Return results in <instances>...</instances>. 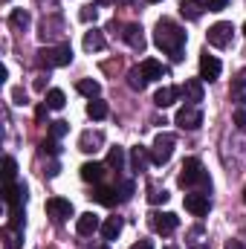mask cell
<instances>
[{
	"label": "cell",
	"mask_w": 246,
	"mask_h": 249,
	"mask_svg": "<svg viewBox=\"0 0 246 249\" xmlns=\"http://www.w3.org/2000/svg\"><path fill=\"white\" fill-rule=\"evenodd\" d=\"M154 44L162 50V53H168L174 61H183V47H185V29L183 26H177L174 20H168V18H162L159 23H157V32H154Z\"/></svg>",
	"instance_id": "1"
},
{
	"label": "cell",
	"mask_w": 246,
	"mask_h": 249,
	"mask_svg": "<svg viewBox=\"0 0 246 249\" xmlns=\"http://www.w3.org/2000/svg\"><path fill=\"white\" fill-rule=\"evenodd\" d=\"M177 183H180L183 188H191V186H197V183H200L203 188H209V191H211V180H209V174L203 171V162H200V160H194V157L183 162Z\"/></svg>",
	"instance_id": "2"
},
{
	"label": "cell",
	"mask_w": 246,
	"mask_h": 249,
	"mask_svg": "<svg viewBox=\"0 0 246 249\" xmlns=\"http://www.w3.org/2000/svg\"><path fill=\"white\" fill-rule=\"evenodd\" d=\"M70 61H72V47H70V44L38 50V64L47 67V70H53V67H67Z\"/></svg>",
	"instance_id": "3"
},
{
	"label": "cell",
	"mask_w": 246,
	"mask_h": 249,
	"mask_svg": "<svg viewBox=\"0 0 246 249\" xmlns=\"http://www.w3.org/2000/svg\"><path fill=\"white\" fill-rule=\"evenodd\" d=\"M174 145H177V136L174 133H159L154 139V148H151V162L154 165H165L174 154Z\"/></svg>",
	"instance_id": "4"
},
{
	"label": "cell",
	"mask_w": 246,
	"mask_h": 249,
	"mask_svg": "<svg viewBox=\"0 0 246 249\" xmlns=\"http://www.w3.org/2000/svg\"><path fill=\"white\" fill-rule=\"evenodd\" d=\"M232 23H226V20H220V23H214L209 32H206V41L211 44V47H217V50H223V47H229L232 44Z\"/></svg>",
	"instance_id": "5"
},
{
	"label": "cell",
	"mask_w": 246,
	"mask_h": 249,
	"mask_svg": "<svg viewBox=\"0 0 246 249\" xmlns=\"http://www.w3.org/2000/svg\"><path fill=\"white\" fill-rule=\"evenodd\" d=\"M177 226H180V217L174 212H154L151 214V229L159 235H171Z\"/></svg>",
	"instance_id": "6"
},
{
	"label": "cell",
	"mask_w": 246,
	"mask_h": 249,
	"mask_svg": "<svg viewBox=\"0 0 246 249\" xmlns=\"http://www.w3.org/2000/svg\"><path fill=\"white\" fill-rule=\"evenodd\" d=\"M183 203L194 217H203V214H209V209H211V200H209L206 191H191V194H185Z\"/></svg>",
	"instance_id": "7"
},
{
	"label": "cell",
	"mask_w": 246,
	"mask_h": 249,
	"mask_svg": "<svg viewBox=\"0 0 246 249\" xmlns=\"http://www.w3.org/2000/svg\"><path fill=\"white\" fill-rule=\"evenodd\" d=\"M47 214L61 223L67 217H72V203L64 200V197H50V200H47Z\"/></svg>",
	"instance_id": "8"
},
{
	"label": "cell",
	"mask_w": 246,
	"mask_h": 249,
	"mask_svg": "<svg viewBox=\"0 0 246 249\" xmlns=\"http://www.w3.org/2000/svg\"><path fill=\"white\" fill-rule=\"evenodd\" d=\"M177 124H180L183 130H197V127L203 124V113H200V107H183V110L177 113Z\"/></svg>",
	"instance_id": "9"
},
{
	"label": "cell",
	"mask_w": 246,
	"mask_h": 249,
	"mask_svg": "<svg viewBox=\"0 0 246 249\" xmlns=\"http://www.w3.org/2000/svg\"><path fill=\"white\" fill-rule=\"evenodd\" d=\"M200 78L203 81H214V78H220V61L214 58V55H200Z\"/></svg>",
	"instance_id": "10"
},
{
	"label": "cell",
	"mask_w": 246,
	"mask_h": 249,
	"mask_svg": "<svg viewBox=\"0 0 246 249\" xmlns=\"http://www.w3.org/2000/svg\"><path fill=\"white\" fill-rule=\"evenodd\" d=\"M3 200L9 203V209H12V206H23V203H26V186H23V183H6Z\"/></svg>",
	"instance_id": "11"
},
{
	"label": "cell",
	"mask_w": 246,
	"mask_h": 249,
	"mask_svg": "<svg viewBox=\"0 0 246 249\" xmlns=\"http://www.w3.org/2000/svg\"><path fill=\"white\" fill-rule=\"evenodd\" d=\"M122 38L127 41V47L130 50H136V53H142L145 50V35H142V26L139 23H127L122 32Z\"/></svg>",
	"instance_id": "12"
},
{
	"label": "cell",
	"mask_w": 246,
	"mask_h": 249,
	"mask_svg": "<svg viewBox=\"0 0 246 249\" xmlns=\"http://www.w3.org/2000/svg\"><path fill=\"white\" fill-rule=\"evenodd\" d=\"M139 70L145 72V78H148V81H159V78H165V75H168V67H162V64L154 61V58H145V61L139 64Z\"/></svg>",
	"instance_id": "13"
},
{
	"label": "cell",
	"mask_w": 246,
	"mask_h": 249,
	"mask_svg": "<svg viewBox=\"0 0 246 249\" xmlns=\"http://www.w3.org/2000/svg\"><path fill=\"white\" fill-rule=\"evenodd\" d=\"M180 93H183L180 87H159L157 96H154V105H157V107H171V105L177 102Z\"/></svg>",
	"instance_id": "14"
},
{
	"label": "cell",
	"mask_w": 246,
	"mask_h": 249,
	"mask_svg": "<svg viewBox=\"0 0 246 249\" xmlns=\"http://www.w3.org/2000/svg\"><path fill=\"white\" fill-rule=\"evenodd\" d=\"M75 229H78V235H84V238H87V235H93L96 229H102V220H99L93 212H84V214L78 217V226H75Z\"/></svg>",
	"instance_id": "15"
},
{
	"label": "cell",
	"mask_w": 246,
	"mask_h": 249,
	"mask_svg": "<svg viewBox=\"0 0 246 249\" xmlns=\"http://www.w3.org/2000/svg\"><path fill=\"white\" fill-rule=\"evenodd\" d=\"M90 197H93L96 203H102V206H116V203L122 200V194H116V188H107V186H99Z\"/></svg>",
	"instance_id": "16"
},
{
	"label": "cell",
	"mask_w": 246,
	"mask_h": 249,
	"mask_svg": "<svg viewBox=\"0 0 246 249\" xmlns=\"http://www.w3.org/2000/svg\"><path fill=\"white\" fill-rule=\"evenodd\" d=\"M102 142H105V136H102L99 130H96V133H93V130H87V133H81V142H78V148H81L84 154H96Z\"/></svg>",
	"instance_id": "17"
},
{
	"label": "cell",
	"mask_w": 246,
	"mask_h": 249,
	"mask_svg": "<svg viewBox=\"0 0 246 249\" xmlns=\"http://www.w3.org/2000/svg\"><path fill=\"white\" fill-rule=\"evenodd\" d=\"M203 12H206V0H183L180 3V15L188 20H197Z\"/></svg>",
	"instance_id": "18"
},
{
	"label": "cell",
	"mask_w": 246,
	"mask_h": 249,
	"mask_svg": "<svg viewBox=\"0 0 246 249\" xmlns=\"http://www.w3.org/2000/svg\"><path fill=\"white\" fill-rule=\"evenodd\" d=\"M229 96H232V102L246 105V70H244V72H238V75L232 78V90H229Z\"/></svg>",
	"instance_id": "19"
},
{
	"label": "cell",
	"mask_w": 246,
	"mask_h": 249,
	"mask_svg": "<svg viewBox=\"0 0 246 249\" xmlns=\"http://www.w3.org/2000/svg\"><path fill=\"white\" fill-rule=\"evenodd\" d=\"M105 177V165H99V162H84L81 165V180L84 183H99Z\"/></svg>",
	"instance_id": "20"
},
{
	"label": "cell",
	"mask_w": 246,
	"mask_h": 249,
	"mask_svg": "<svg viewBox=\"0 0 246 249\" xmlns=\"http://www.w3.org/2000/svg\"><path fill=\"white\" fill-rule=\"evenodd\" d=\"M183 93H185V99L194 102V105L203 102V81H200V78H188L183 84Z\"/></svg>",
	"instance_id": "21"
},
{
	"label": "cell",
	"mask_w": 246,
	"mask_h": 249,
	"mask_svg": "<svg viewBox=\"0 0 246 249\" xmlns=\"http://www.w3.org/2000/svg\"><path fill=\"white\" fill-rule=\"evenodd\" d=\"M84 50H87V53H102V50H105V35H102L99 29H90V32L84 35Z\"/></svg>",
	"instance_id": "22"
},
{
	"label": "cell",
	"mask_w": 246,
	"mask_h": 249,
	"mask_svg": "<svg viewBox=\"0 0 246 249\" xmlns=\"http://www.w3.org/2000/svg\"><path fill=\"white\" fill-rule=\"evenodd\" d=\"M122 217H107L105 223H102V235H105V241H116L119 238V232H122Z\"/></svg>",
	"instance_id": "23"
},
{
	"label": "cell",
	"mask_w": 246,
	"mask_h": 249,
	"mask_svg": "<svg viewBox=\"0 0 246 249\" xmlns=\"http://www.w3.org/2000/svg\"><path fill=\"white\" fill-rule=\"evenodd\" d=\"M127 84H130V90H139V93H142V90L148 87V78H145V72H142L139 67H133V70L127 72Z\"/></svg>",
	"instance_id": "24"
},
{
	"label": "cell",
	"mask_w": 246,
	"mask_h": 249,
	"mask_svg": "<svg viewBox=\"0 0 246 249\" xmlns=\"http://www.w3.org/2000/svg\"><path fill=\"white\" fill-rule=\"evenodd\" d=\"M78 93L87 96V99H96V96L102 93V84L93 81V78H81V81H78Z\"/></svg>",
	"instance_id": "25"
},
{
	"label": "cell",
	"mask_w": 246,
	"mask_h": 249,
	"mask_svg": "<svg viewBox=\"0 0 246 249\" xmlns=\"http://www.w3.org/2000/svg\"><path fill=\"white\" fill-rule=\"evenodd\" d=\"M130 162H133V171H145V162H148V151L142 145H136L130 151Z\"/></svg>",
	"instance_id": "26"
},
{
	"label": "cell",
	"mask_w": 246,
	"mask_h": 249,
	"mask_svg": "<svg viewBox=\"0 0 246 249\" xmlns=\"http://www.w3.org/2000/svg\"><path fill=\"white\" fill-rule=\"evenodd\" d=\"M9 23H12L15 29H26V26H29V12H23V9H12Z\"/></svg>",
	"instance_id": "27"
},
{
	"label": "cell",
	"mask_w": 246,
	"mask_h": 249,
	"mask_svg": "<svg viewBox=\"0 0 246 249\" xmlns=\"http://www.w3.org/2000/svg\"><path fill=\"white\" fill-rule=\"evenodd\" d=\"M87 116H90V119H105V116H107V105L99 102V99H90V105H87Z\"/></svg>",
	"instance_id": "28"
},
{
	"label": "cell",
	"mask_w": 246,
	"mask_h": 249,
	"mask_svg": "<svg viewBox=\"0 0 246 249\" xmlns=\"http://www.w3.org/2000/svg\"><path fill=\"white\" fill-rule=\"evenodd\" d=\"M122 165H124V151L116 145V148H110V154H107V168L122 171Z\"/></svg>",
	"instance_id": "29"
},
{
	"label": "cell",
	"mask_w": 246,
	"mask_h": 249,
	"mask_svg": "<svg viewBox=\"0 0 246 249\" xmlns=\"http://www.w3.org/2000/svg\"><path fill=\"white\" fill-rule=\"evenodd\" d=\"M64 105H67V99H64L61 90H50V93H47V107H50V110H61Z\"/></svg>",
	"instance_id": "30"
},
{
	"label": "cell",
	"mask_w": 246,
	"mask_h": 249,
	"mask_svg": "<svg viewBox=\"0 0 246 249\" xmlns=\"http://www.w3.org/2000/svg\"><path fill=\"white\" fill-rule=\"evenodd\" d=\"M6 249H20V229H6Z\"/></svg>",
	"instance_id": "31"
},
{
	"label": "cell",
	"mask_w": 246,
	"mask_h": 249,
	"mask_svg": "<svg viewBox=\"0 0 246 249\" xmlns=\"http://www.w3.org/2000/svg\"><path fill=\"white\" fill-rule=\"evenodd\" d=\"M15 171H18V162H15L12 157H6V160H3V177H6V183L15 180Z\"/></svg>",
	"instance_id": "32"
},
{
	"label": "cell",
	"mask_w": 246,
	"mask_h": 249,
	"mask_svg": "<svg viewBox=\"0 0 246 249\" xmlns=\"http://www.w3.org/2000/svg\"><path fill=\"white\" fill-rule=\"evenodd\" d=\"M148 200H151L154 206H157V203H168V191H165V188H162V191H159V188H151Z\"/></svg>",
	"instance_id": "33"
},
{
	"label": "cell",
	"mask_w": 246,
	"mask_h": 249,
	"mask_svg": "<svg viewBox=\"0 0 246 249\" xmlns=\"http://www.w3.org/2000/svg\"><path fill=\"white\" fill-rule=\"evenodd\" d=\"M67 130H70V127H67V122H53V127H50V136H53V139H61Z\"/></svg>",
	"instance_id": "34"
},
{
	"label": "cell",
	"mask_w": 246,
	"mask_h": 249,
	"mask_svg": "<svg viewBox=\"0 0 246 249\" xmlns=\"http://www.w3.org/2000/svg\"><path fill=\"white\" fill-rule=\"evenodd\" d=\"M96 18H99V9H96V6H84V9H81V20H84V23H90V20H96Z\"/></svg>",
	"instance_id": "35"
},
{
	"label": "cell",
	"mask_w": 246,
	"mask_h": 249,
	"mask_svg": "<svg viewBox=\"0 0 246 249\" xmlns=\"http://www.w3.org/2000/svg\"><path fill=\"white\" fill-rule=\"evenodd\" d=\"M229 6V0H206V9L209 12H223Z\"/></svg>",
	"instance_id": "36"
},
{
	"label": "cell",
	"mask_w": 246,
	"mask_h": 249,
	"mask_svg": "<svg viewBox=\"0 0 246 249\" xmlns=\"http://www.w3.org/2000/svg\"><path fill=\"white\" fill-rule=\"evenodd\" d=\"M235 124L241 130H246V110H235Z\"/></svg>",
	"instance_id": "37"
},
{
	"label": "cell",
	"mask_w": 246,
	"mask_h": 249,
	"mask_svg": "<svg viewBox=\"0 0 246 249\" xmlns=\"http://www.w3.org/2000/svg\"><path fill=\"white\" fill-rule=\"evenodd\" d=\"M133 194V183H122V200H130Z\"/></svg>",
	"instance_id": "38"
},
{
	"label": "cell",
	"mask_w": 246,
	"mask_h": 249,
	"mask_svg": "<svg viewBox=\"0 0 246 249\" xmlns=\"http://www.w3.org/2000/svg\"><path fill=\"white\" fill-rule=\"evenodd\" d=\"M12 99H15V105H23V102H26V96H23V90H15V93H12Z\"/></svg>",
	"instance_id": "39"
},
{
	"label": "cell",
	"mask_w": 246,
	"mask_h": 249,
	"mask_svg": "<svg viewBox=\"0 0 246 249\" xmlns=\"http://www.w3.org/2000/svg\"><path fill=\"white\" fill-rule=\"evenodd\" d=\"M130 249H154V244L151 241H139V244H133Z\"/></svg>",
	"instance_id": "40"
},
{
	"label": "cell",
	"mask_w": 246,
	"mask_h": 249,
	"mask_svg": "<svg viewBox=\"0 0 246 249\" xmlns=\"http://www.w3.org/2000/svg\"><path fill=\"white\" fill-rule=\"evenodd\" d=\"M44 151H50V154H58V145H55V142H44Z\"/></svg>",
	"instance_id": "41"
},
{
	"label": "cell",
	"mask_w": 246,
	"mask_h": 249,
	"mask_svg": "<svg viewBox=\"0 0 246 249\" xmlns=\"http://www.w3.org/2000/svg\"><path fill=\"white\" fill-rule=\"evenodd\" d=\"M223 249H246V247L241 244V241H229V244H226Z\"/></svg>",
	"instance_id": "42"
},
{
	"label": "cell",
	"mask_w": 246,
	"mask_h": 249,
	"mask_svg": "<svg viewBox=\"0 0 246 249\" xmlns=\"http://www.w3.org/2000/svg\"><path fill=\"white\" fill-rule=\"evenodd\" d=\"M44 87H47V81H44V78H35V90H41V93H44Z\"/></svg>",
	"instance_id": "43"
},
{
	"label": "cell",
	"mask_w": 246,
	"mask_h": 249,
	"mask_svg": "<svg viewBox=\"0 0 246 249\" xmlns=\"http://www.w3.org/2000/svg\"><path fill=\"white\" fill-rule=\"evenodd\" d=\"M194 249H209V244H203V247H194Z\"/></svg>",
	"instance_id": "44"
},
{
	"label": "cell",
	"mask_w": 246,
	"mask_h": 249,
	"mask_svg": "<svg viewBox=\"0 0 246 249\" xmlns=\"http://www.w3.org/2000/svg\"><path fill=\"white\" fill-rule=\"evenodd\" d=\"M93 249H110V247H93Z\"/></svg>",
	"instance_id": "45"
},
{
	"label": "cell",
	"mask_w": 246,
	"mask_h": 249,
	"mask_svg": "<svg viewBox=\"0 0 246 249\" xmlns=\"http://www.w3.org/2000/svg\"><path fill=\"white\" fill-rule=\"evenodd\" d=\"M244 203H246V186H244Z\"/></svg>",
	"instance_id": "46"
},
{
	"label": "cell",
	"mask_w": 246,
	"mask_h": 249,
	"mask_svg": "<svg viewBox=\"0 0 246 249\" xmlns=\"http://www.w3.org/2000/svg\"><path fill=\"white\" fill-rule=\"evenodd\" d=\"M116 3H130V0H116Z\"/></svg>",
	"instance_id": "47"
},
{
	"label": "cell",
	"mask_w": 246,
	"mask_h": 249,
	"mask_svg": "<svg viewBox=\"0 0 246 249\" xmlns=\"http://www.w3.org/2000/svg\"><path fill=\"white\" fill-rule=\"evenodd\" d=\"M148 3H159V0H148Z\"/></svg>",
	"instance_id": "48"
},
{
	"label": "cell",
	"mask_w": 246,
	"mask_h": 249,
	"mask_svg": "<svg viewBox=\"0 0 246 249\" xmlns=\"http://www.w3.org/2000/svg\"><path fill=\"white\" fill-rule=\"evenodd\" d=\"M244 35H246V23H244Z\"/></svg>",
	"instance_id": "49"
},
{
	"label": "cell",
	"mask_w": 246,
	"mask_h": 249,
	"mask_svg": "<svg viewBox=\"0 0 246 249\" xmlns=\"http://www.w3.org/2000/svg\"><path fill=\"white\" fill-rule=\"evenodd\" d=\"M168 249H177V247H168Z\"/></svg>",
	"instance_id": "50"
}]
</instances>
